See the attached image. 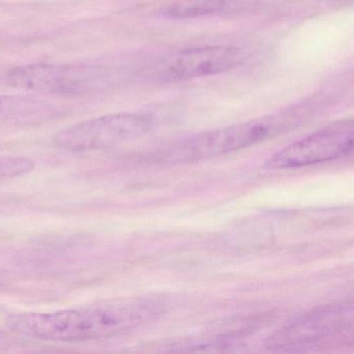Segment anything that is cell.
<instances>
[{"label":"cell","mask_w":354,"mask_h":354,"mask_svg":"<svg viewBox=\"0 0 354 354\" xmlns=\"http://www.w3.org/2000/svg\"><path fill=\"white\" fill-rule=\"evenodd\" d=\"M318 111L316 101H304L264 117L190 136L165 153L171 163H192L231 154L299 127Z\"/></svg>","instance_id":"cell-2"},{"label":"cell","mask_w":354,"mask_h":354,"mask_svg":"<svg viewBox=\"0 0 354 354\" xmlns=\"http://www.w3.org/2000/svg\"><path fill=\"white\" fill-rule=\"evenodd\" d=\"M352 302L327 304L288 323L266 341L272 351H304L352 337Z\"/></svg>","instance_id":"cell-3"},{"label":"cell","mask_w":354,"mask_h":354,"mask_svg":"<svg viewBox=\"0 0 354 354\" xmlns=\"http://www.w3.org/2000/svg\"><path fill=\"white\" fill-rule=\"evenodd\" d=\"M12 103L10 96H0V123H11Z\"/></svg>","instance_id":"cell-10"},{"label":"cell","mask_w":354,"mask_h":354,"mask_svg":"<svg viewBox=\"0 0 354 354\" xmlns=\"http://www.w3.org/2000/svg\"><path fill=\"white\" fill-rule=\"evenodd\" d=\"M34 167V162L26 157H0V180L30 173Z\"/></svg>","instance_id":"cell-9"},{"label":"cell","mask_w":354,"mask_h":354,"mask_svg":"<svg viewBox=\"0 0 354 354\" xmlns=\"http://www.w3.org/2000/svg\"><path fill=\"white\" fill-rule=\"evenodd\" d=\"M154 127V120L149 115L111 113L66 128L53 138V142L71 152L106 150L140 140Z\"/></svg>","instance_id":"cell-5"},{"label":"cell","mask_w":354,"mask_h":354,"mask_svg":"<svg viewBox=\"0 0 354 354\" xmlns=\"http://www.w3.org/2000/svg\"><path fill=\"white\" fill-rule=\"evenodd\" d=\"M353 120L335 122L277 151L266 161L271 169H292L330 162L351 154Z\"/></svg>","instance_id":"cell-6"},{"label":"cell","mask_w":354,"mask_h":354,"mask_svg":"<svg viewBox=\"0 0 354 354\" xmlns=\"http://www.w3.org/2000/svg\"><path fill=\"white\" fill-rule=\"evenodd\" d=\"M242 61L241 51L227 45L186 49L159 59L149 69L148 77L163 84L185 82L225 73Z\"/></svg>","instance_id":"cell-7"},{"label":"cell","mask_w":354,"mask_h":354,"mask_svg":"<svg viewBox=\"0 0 354 354\" xmlns=\"http://www.w3.org/2000/svg\"><path fill=\"white\" fill-rule=\"evenodd\" d=\"M14 88L64 96H84L102 92L111 84L105 68L82 64H34L9 72Z\"/></svg>","instance_id":"cell-4"},{"label":"cell","mask_w":354,"mask_h":354,"mask_svg":"<svg viewBox=\"0 0 354 354\" xmlns=\"http://www.w3.org/2000/svg\"><path fill=\"white\" fill-rule=\"evenodd\" d=\"M250 3L252 0H176L162 14L174 19H192L233 13Z\"/></svg>","instance_id":"cell-8"},{"label":"cell","mask_w":354,"mask_h":354,"mask_svg":"<svg viewBox=\"0 0 354 354\" xmlns=\"http://www.w3.org/2000/svg\"><path fill=\"white\" fill-rule=\"evenodd\" d=\"M165 310L160 298L125 296L57 312L18 313L8 317L6 324L30 339L75 343L127 335L158 320Z\"/></svg>","instance_id":"cell-1"}]
</instances>
